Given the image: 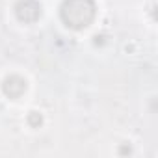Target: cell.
Returning a JSON list of instances; mask_svg holds the SVG:
<instances>
[{
    "mask_svg": "<svg viewBox=\"0 0 158 158\" xmlns=\"http://www.w3.org/2000/svg\"><path fill=\"white\" fill-rule=\"evenodd\" d=\"M26 91V80L19 74H10L4 78L2 82V93L8 97V99H19L23 97Z\"/></svg>",
    "mask_w": 158,
    "mask_h": 158,
    "instance_id": "obj_3",
    "label": "cell"
},
{
    "mask_svg": "<svg viewBox=\"0 0 158 158\" xmlns=\"http://www.w3.org/2000/svg\"><path fill=\"white\" fill-rule=\"evenodd\" d=\"M130 152H132V149H130L128 143H125V145L119 147V154H130Z\"/></svg>",
    "mask_w": 158,
    "mask_h": 158,
    "instance_id": "obj_5",
    "label": "cell"
},
{
    "mask_svg": "<svg viewBox=\"0 0 158 158\" xmlns=\"http://www.w3.org/2000/svg\"><path fill=\"white\" fill-rule=\"evenodd\" d=\"M26 121H28V125H30L32 128H39V127L43 125V115H41L39 112H30L28 117H26Z\"/></svg>",
    "mask_w": 158,
    "mask_h": 158,
    "instance_id": "obj_4",
    "label": "cell"
},
{
    "mask_svg": "<svg viewBox=\"0 0 158 158\" xmlns=\"http://www.w3.org/2000/svg\"><path fill=\"white\" fill-rule=\"evenodd\" d=\"M97 15L95 0H63L60 6V19L71 30L88 28Z\"/></svg>",
    "mask_w": 158,
    "mask_h": 158,
    "instance_id": "obj_1",
    "label": "cell"
},
{
    "mask_svg": "<svg viewBox=\"0 0 158 158\" xmlns=\"http://www.w3.org/2000/svg\"><path fill=\"white\" fill-rule=\"evenodd\" d=\"M41 13L43 10L37 0H17V4H15V17L24 24H32L39 21Z\"/></svg>",
    "mask_w": 158,
    "mask_h": 158,
    "instance_id": "obj_2",
    "label": "cell"
}]
</instances>
